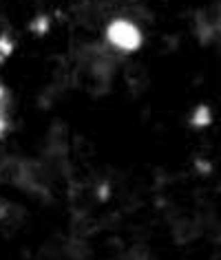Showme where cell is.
<instances>
[{"mask_svg":"<svg viewBox=\"0 0 221 260\" xmlns=\"http://www.w3.org/2000/svg\"><path fill=\"white\" fill-rule=\"evenodd\" d=\"M0 97H3V93H0ZM3 126H5V123H3V119H0V130H3Z\"/></svg>","mask_w":221,"mask_h":260,"instance_id":"2","label":"cell"},{"mask_svg":"<svg viewBox=\"0 0 221 260\" xmlns=\"http://www.w3.org/2000/svg\"><path fill=\"white\" fill-rule=\"evenodd\" d=\"M108 40L115 44L118 49H124V51H133L140 47L142 42V34L140 29L135 27L133 22L128 20H113L108 24V31H106Z\"/></svg>","mask_w":221,"mask_h":260,"instance_id":"1","label":"cell"}]
</instances>
